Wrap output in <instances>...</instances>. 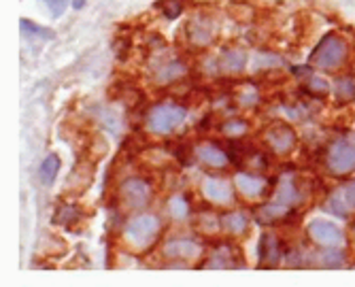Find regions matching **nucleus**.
Instances as JSON below:
<instances>
[{
  "mask_svg": "<svg viewBox=\"0 0 355 287\" xmlns=\"http://www.w3.org/2000/svg\"><path fill=\"white\" fill-rule=\"evenodd\" d=\"M345 58H347V41L338 35H328L319 41V45L311 53L309 62L317 69L332 71V69L340 67Z\"/></svg>",
  "mask_w": 355,
  "mask_h": 287,
  "instance_id": "obj_1",
  "label": "nucleus"
},
{
  "mask_svg": "<svg viewBox=\"0 0 355 287\" xmlns=\"http://www.w3.org/2000/svg\"><path fill=\"white\" fill-rule=\"evenodd\" d=\"M159 232V219L153 215H139L125 226V241L132 247H147Z\"/></svg>",
  "mask_w": 355,
  "mask_h": 287,
  "instance_id": "obj_2",
  "label": "nucleus"
},
{
  "mask_svg": "<svg viewBox=\"0 0 355 287\" xmlns=\"http://www.w3.org/2000/svg\"><path fill=\"white\" fill-rule=\"evenodd\" d=\"M328 166L336 175H347L355 171V137L338 139L328 153Z\"/></svg>",
  "mask_w": 355,
  "mask_h": 287,
  "instance_id": "obj_3",
  "label": "nucleus"
},
{
  "mask_svg": "<svg viewBox=\"0 0 355 287\" xmlns=\"http://www.w3.org/2000/svg\"><path fill=\"white\" fill-rule=\"evenodd\" d=\"M183 119H185V111L181 107L159 105V107L151 109V113L147 117V125L151 132H168L179 123H183Z\"/></svg>",
  "mask_w": 355,
  "mask_h": 287,
  "instance_id": "obj_4",
  "label": "nucleus"
},
{
  "mask_svg": "<svg viewBox=\"0 0 355 287\" xmlns=\"http://www.w3.org/2000/svg\"><path fill=\"white\" fill-rule=\"evenodd\" d=\"M119 194H121V200L125 202L128 209H141L149 202L151 198V187L147 181L143 179H125L119 187Z\"/></svg>",
  "mask_w": 355,
  "mask_h": 287,
  "instance_id": "obj_5",
  "label": "nucleus"
},
{
  "mask_svg": "<svg viewBox=\"0 0 355 287\" xmlns=\"http://www.w3.org/2000/svg\"><path fill=\"white\" fill-rule=\"evenodd\" d=\"M309 236L321 247H338L345 238L338 226L324 219H315L309 223Z\"/></svg>",
  "mask_w": 355,
  "mask_h": 287,
  "instance_id": "obj_6",
  "label": "nucleus"
},
{
  "mask_svg": "<svg viewBox=\"0 0 355 287\" xmlns=\"http://www.w3.org/2000/svg\"><path fill=\"white\" fill-rule=\"evenodd\" d=\"M266 143L272 147L275 153L285 155L296 147V132L285 123H277L266 132Z\"/></svg>",
  "mask_w": 355,
  "mask_h": 287,
  "instance_id": "obj_7",
  "label": "nucleus"
},
{
  "mask_svg": "<svg viewBox=\"0 0 355 287\" xmlns=\"http://www.w3.org/2000/svg\"><path fill=\"white\" fill-rule=\"evenodd\" d=\"M202 191L205 196L217 205H230L234 200V189L225 179H217V177H207L202 183Z\"/></svg>",
  "mask_w": 355,
  "mask_h": 287,
  "instance_id": "obj_8",
  "label": "nucleus"
},
{
  "mask_svg": "<svg viewBox=\"0 0 355 287\" xmlns=\"http://www.w3.org/2000/svg\"><path fill=\"white\" fill-rule=\"evenodd\" d=\"M200 245L193 241H171L164 245V255L166 258H183V260H193L200 255Z\"/></svg>",
  "mask_w": 355,
  "mask_h": 287,
  "instance_id": "obj_9",
  "label": "nucleus"
},
{
  "mask_svg": "<svg viewBox=\"0 0 355 287\" xmlns=\"http://www.w3.org/2000/svg\"><path fill=\"white\" fill-rule=\"evenodd\" d=\"M234 249L236 247H232V245H219L209 258L207 266H211V268H234L236 264H241Z\"/></svg>",
  "mask_w": 355,
  "mask_h": 287,
  "instance_id": "obj_10",
  "label": "nucleus"
},
{
  "mask_svg": "<svg viewBox=\"0 0 355 287\" xmlns=\"http://www.w3.org/2000/svg\"><path fill=\"white\" fill-rule=\"evenodd\" d=\"M236 185L241 189V194L247 196V198H257V196H262L266 191V181L262 177L247 175V173L236 175Z\"/></svg>",
  "mask_w": 355,
  "mask_h": 287,
  "instance_id": "obj_11",
  "label": "nucleus"
},
{
  "mask_svg": "<svg viewBox=\"0 0 355 287\" xmlns=\"http://www.w3.org/2000/svg\"><path fill=\"white\" fill-rule=\"evenodd\" d=\"M279 241L275 238V236H270V234H264L262 236V241H260V251H257V258H260V264H264V266H272V264H277L279 262V255H281V251H279Z\"/></svg>",
  "mask_w": 355,
  "mask_h": 287,
  "instance_id": "obj_12",
  "label": "nucleus"
},
{
  "mask_svg": "<svg viewBox=\"0 0 355 287\" xmlns=\"http://www.w3.org/2000/svg\"><path fill=\"white\" fill-rule=\"evenodd\" d=\"M198 157L202 159L205 164L215 166V168H221V166H225L230 162V157L225 155L217 145H211V143H205V145L198 147Z\"/></svg>",
  "mask_w": 355,
  "mask_h": 287,
  "instance_id": "obj_13",
  "label": "nucleus"
},
{
  "mask_svg": "<svg viewBox=\"0 0 355 287\" xmlns=\"http://www.w3.org/2000/svg\"><path fill=\"white\" fill-rule=\"evenodd\" d=\"M221 226L225 232H230V234H245L249 228V219L243 213H228V215H223Z\"/></svg>",
  "mask_w": 355,
  "mask_h": 287,
  "instance_id": "obj_14",
  "label": "nucleus"
},
{
  "mask_svg": "<svg viewBox=\"0 0 355 287\" xmlns=\"http://www.w3.org/2000/svg\"><path fill=\"white\" fill-rule=\"evenodd\" d=\"M298 200H300V191L294 185V181H283L279 191H277V200L275 202H279L283 207H294Z\"/></svg>",
  "mask_w": 355,
  "mask_h": 287,
  "instance_id": "obj_15",
  "label": "nucleus"
},
{
  "mask_svg": "<svg viewBox=\"0 0 355 287\" xmlns=\"http://www.w3.org/2000/svg\"><path fill=\"white\" fill-rule=\"evenodd\" d=\"M58 173H60V157L55 153H51L43 159V164L39 168V177L45 185H51L55 181Z\"/></svg>",
  "mask_w": 355,
  "mask_h": 287,
  "instance_id": "obj_16",
  "label": "nucleus"
},
{
  "mask_svg": "<svg viewBox=\"0 0 355 287\" xmlns=\"http://www.w3.org/2000/svg\"><path fill=\"white\" fill-rule=\"evenodd\" d=\"M336 98L338 103H353L355 101V77L347 75V77H340L336 81Z\"/></svg>",
  "mask_w": 355,
  "mask_h": 287,
  "instance_id": "obj_17",
  "label": "nucleus"
},
{
  "mask_svg": "<svg viewBox=\"0 0 355 287\" xmlns=\"http://www.w3.org/2000/svg\"><path fill=\"white\" fill-rule=\"evenodd\" d=\"M287 209L289 207H283L279 202H272V205H266L262 209H257L255 215H257V221H262V223H275L277 219H281L283 215H287Z\"/></svg>",
  "mask_w": 355,
  "mask_h": 287,
  "instance_id": "obj_18",
  "label": "nucleus"
},
{
  "mask_svg": "<svg viewBox=\"0 0 355 287\" xmlns=\"http://www.w3.org/2000/svg\"><path fill=\"white\" fill-rule=\"evenodd\" d=\"M168 213H171L175 219H185V217L189 215V205H187V200H185L183 196L171 198V202H168Z\"/></svg>",
  "mask_w": 355,
  "mask_h": 287,
  "instance_id": "obj_19",
  "label": "nucleus"
},
{
  "mask_svg": "<svg viewBox=\"0 0 355 287\" xmlns=\"http://www.w3.org/2000/svg\"><path fill=\"white\" fill-rule=\"evenodd\" d=\"M157 7H159V11H162L168 19L179 17L181 11H183V3H181V0H162V3H159Z\"/></svg>",
  "mask_w": 355,
  "mask_h": 287,
  "instance_id": "obj_20",
  "label": "nucleus"
},
{
  "mask_svg": "<svg viewBox=\"0 0 355 287\" xmlns=\"http://www.w3.org/2000/svg\"><path fill=\"white\" fill-rule=\"evenodd\" d=\"M21 30L26 32V35H35V37H43V39H53V35L49 30H43L41 26H37V24H32L30 19H21Z\"/></svg>",
  "mask_w": 355,
  "mask_h": 287,
  "instance_id": "obj_21",
  "label": "nucleus"
},
{
  "mask_svg": "<svg viewBox=\"0 0 355 287\" xmlns=\"http://www.w3.org/2000/svg\"><path fill=\"white\" fill-rule=\"evenodd\" d=\"M45 5L49 7V11H51L53 17H60L64 11H67L69 0H45Z\"/></svg>",
  "mask_w": 355,
  "mask_h": 287,
  "instance_id": "obj_22",
  "label": "nucleus"
},
{
  "mask_svg": "<svg viewBox=\"0 0 355 287\" xmlns=\"http://www.w3.org/2000/svg\"><path fill=\"white\" fill-rule=\"evenodd\" d=\"M247 130V123L245 121H228L223 125V132H228V134H241Z\"/></svg>",
  "mask_w": 355,
  "mask_h": 287,
  "instance_id": "obj_23",
  "label": "nucleus"
},
{
  "mask_svg": "<svg viewBox=\"0 0 355 287\" xmlns=\"http://www.w3.org/2000/svg\"><path fill=\"white\" fill-rule=\"evenodd\" d=\"M345 200H347L349 207L355 209V181H351V183L347 185V189H345Z\"/></svg>",
  "mask_w": 355,
  "mask_h": 287,
  "instance_id": "obj_24",
  "label": "nucleus"
},
{
  "mask_svg": "<svg viewBox=\"0 0 355 287\" xmlns=\"http://www.w3.org/2000/svg\"><path fill=\"white\" fill-rule=\"evenodd\" d=\"M309 87H311V92H328V83H326V81H321V79H317V77H313V79L309 81Z\"/></svg>",
  "mask_w": 355,
  "mask_h": 287,
  "instance_id": "obj_25",
  "label": "nucleus"
},
{
  "mask_svg": "<svg viewBox=\"0 0 355 287\" xmlns=\"http://www.w3.org/2000/svg\"><path fill=\"white\" fill-rule=\"evenodd\" d=\"M83 3H85V0H75L73 7H75V9H81V7H83Z\"/></svg>",
  "mask_w": 355,
  "mask_h": 287,
  "instance_id": "obj_26",
  "label": "nucleus"
},
{
  "mask_svg": "<svg viewBox=\"0 0 355 287\" xmlns=\"http://www.w3.org/2000/svg\"><path fill=\"white\" fill-rule=\"evenodd\" d=\"M353 236H355V230H353Z\"/></svg>",
  "mask_w": 355,
  "mask_h": 287,
  "instance_id": "obj_27",
  "label": "nucleus"
}]
</instances>
